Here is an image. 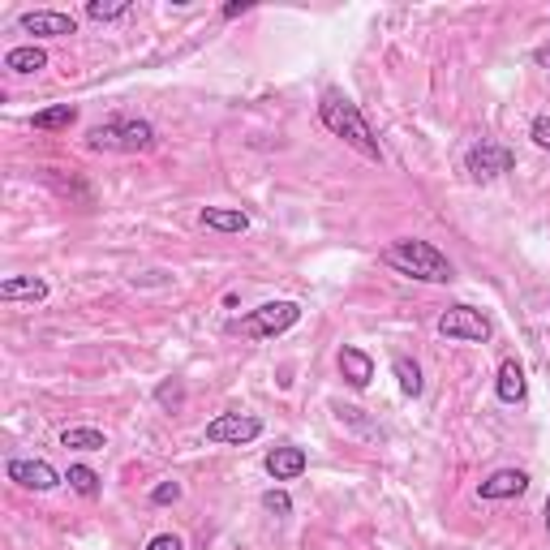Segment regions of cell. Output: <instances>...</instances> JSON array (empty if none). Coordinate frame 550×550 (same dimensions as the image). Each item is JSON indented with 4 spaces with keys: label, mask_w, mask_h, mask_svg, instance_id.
I'll return each instance as SVG.
<instances>
[{
    "label": "cell",
    "mask_w": 550,
    "mask_h": 550,
    "mask_svg": "<svg viewBox=\"0 0 550 550\" xmlns=\"http://www.w3.org/2000/svg\"><path fill=\"white\" fill-rule=\"evenodd\" d=\"M318 121H323L331 134L344 138L353 151H361L366 159H383V147H379V138H374V129L370 121L361 117V108L353 104L349 95H340V91H327L323 99H318Z\"/></svg>",
    "instance_id": "obj_1"
},
{
    "label": "cell",
    "mask_w": 550,
    "mask_h": 550,
    "mask_svg": "<svg viewBox=\"0 0 550 550\" xmlns=\"http://www.w3.org/2000/svg\"><path fill=\"white\" fill-rule=\"evenodd\" d=\"M383 263L409 275V280H422V284H447L452 280V263H447V254H439L430 241H417V237H404V241H392L383 250Z\"/></svg>",
    "instance_id": "obj_2"
},
{
    "label": "cell",
    "mask_w": 550,
    "mask_h": 550,
    "mask_svg": "<svg viewBox=\"0 0 550 550\" xmlns=\"http://www.w3.org/2000/svg\"><path fill=\"white\" fill-rule=\"evenodd\" d=\"M297 323H301L297 301H267V306L233 318L228 331H233V336H245V340H275V336H284V331H293Z\"/></svg>",
    "instance_id": "obj_3"
},
{
    "label": "cell",
    "mask_w": 550,
    "mask_h": 550,
    "mask_svg": "<svg viewBox=\"0 0 550 550\" xmlns=\"http://www.w3.org/2000/svg\"><path fill=\"white\" fill-rule=\"evenodd\" d=\"M86 147L91 151H151L155 147V125L151 121H138V117H125V121H104L86 134Z\"/></svg>",
    "instance_id": "obj_4"
},
{
    "label": "cell",
    "mask_w": 550,
    "mask_h": 550,
    "mask_svg": "<svg viewBox=\"0 0 550 550\" xmlns=\"http://www.w3.org/2000/svg\"><path fill=\"white\" fill-rule=\"evenodd\" d=\"M439 336L447 340H465V344H486L490 340V318L482 310H473V306H452V310H443L439 314Z\"/></svg>",
    "instance_id": "obj_5"
},
{
    "label": "cell",
    "mask_w": 550,
    "mask_h": 550,
    "mask_svg": "<svg viewBox=\"0 0 550 550\" xmlns=\"http://www.w3.org/2000/svg\"><path fill=\"white\" fill-rule=\"evenodd\" d=\"M465 168H469V177H473V181H499L503 172H512V168H516V155H512L508 147H503V142L482 138V142H473V147H469Z\"/></svg>",
    "instance_id": "obj_6"
},
{
    "label": "cell",
    "mask_w": 550,
    "mask_h": 550,
    "mask_svg": "<svg viewBox=\"0 0 550 550\" xmlns=\"http://www.w3.org/2000/svg\"><path fill=\"white\" fill-rule=\"evenodd\" d=\"M258 434H263V422L254 413H220L207 422V443H220V447L254 443Z\"/></svg>",
    "instance_id": "obj_7"
},
{
    "label": "cell",
    "mask_w": 550,
    "mask_h": 550,
    "mask_svg": "<svg viewBox=\"0 0 550 550\" xmlns=\"http://www.w3.org/2000/svg\"><path fill=\"white\" fill-rule=\"evenodd\" d=\"M5 477L9 482H18V486H26V490H56L61 486V473H56L48 460H26V456H13L9 465H5Z\"/></svg>",
    "instance_id": "obj_8"
},
{
    "label": "cell",
    "mask_w": 550,
    "mask_h": 550,
    "mask_svg": "<svg viewBox=\"0 0 550 550\" xmlns=\"http://www.w3.org/2000/svg\"><path fill=\"white\" fill-rule=\"evenodd\" d=\"M18 26L26 35H39V39H56V35H78V22L69 13H56V9H35V13H22Z\"/></svg>",
    "instance_id": "obj_9"
},
{
    "label": "cell",
    "mask_w": 550,
    "mask_h": 550,
    "mask_svg": "<svg viewBox=\"0 0 550 550\" xmlns=\"http://www.w3.org/2000/svg\"><path fill=\"white\" fill-rule=\"evenodd\" d=\"M310 465V456H306V447H293V443H284V447H271L267 460H263V469L275 477V482H297L301 473H306Z\"/></svg>",
    "instance_id": "obj_10"
},
{
    "label": "cell",
    "mask_w": 550,
    "mask_h": 550,
    "mask_svg": "<svg viewBox=\"0 0 550 550\" xmlns=\"http://www.w3.org/2000/svg\"><path fill=\"white\" fill-rule=\"evenodd\" d=\"M525 490H529V473L525 469H495L482 486H477V495L490 499V503H499V499H520Z\"/></svg>",
    "instance_id": "obj_11"
},
{
    "label": "cell",
    "mask_w": 550,
    "mask_h": 550,
    "mask_svg": "<svg viewBox=\"0 0 550 550\" xmlns=\"http://www.w3.org/2000/svg\"><path fill=\"white\" fill-rule=\"evenodd\" d=\"M495 392H499V400L503 404H520L525 400V366H520L516 357H508V361H499V374H495Z\"/></svg>",
    "instance_id": "obj_12"
},
{
    "label": "cell",
    "mask_w": 550,
    "mask_h": 550,
    "mask_svg": "<svg viewBox=\"0 0 550 550\" xmlns=\"http://www.w3.org/2000/svg\"><path fill=\"white\" fill-rule=\"evenodd\" d=\"M198 224L211 228V233H245V228H250V215L241 207H202Z\"/></svg>",
    "instance_id": "obj_13"
},
{
    "label": "cell",
    "mask_w": 550,
    "mask_h": 550,
    "mask_svg": "<svg viewBox=\"0 0 550 550\" xmlns=\"http://www.w3.org/2000/svg\"><path fill=\"white\" fill-rule=\"evenodd\" d=\"M340 374H344V383L349 387H370L374 379V357L366 349H340Z\"/></svg>",
    "instance_id": "obj_14"
},
{
    "label": "cell",
    "mask_w": 550,
    "mask_h": 550,
    "mask_svg": "<svg viewBox=\"0 0 550 550\" xmlns=\"http://www.w3.org/2000/svg\"><path fill=\"white\" fill-rule=\"evenodd\" d=\"M5 69H9V74H39V69H48V52H43L39 43L9 48V52H5Z\"/></svg>",
    "instance_id": "obj_15"
},
{
    "label": "cell",
    "mask_w": 550,
    "mask_h": 550,
    "mask_svg": "<svg viewBox=\"0 0 550 550\" xmlns=\"http://www.w3.org/2000/svg\"><path fill=\"white\" fill-rule=\"evenodd\" d=\"M43 297H48V284L39 275H9L0 284V301H43Z\"/></svg>",
    "instance_id": "obj_16"
},
{
    "label": "cell",
    "mask_w": 550,
    "mask_h": 550,
    "mask_svg": "<svg viewBox=\"0 0 550 550\" xmlns=\"http://www.w3.org/2000/svg\"><path fill=\"white\" fill-rule=\"evenodd\" d=\"M61 447H74V452H104L108 439H104V430H95V426H69V430H61Z\"/></svg>",
    "instance_id": "obj_17"
},
{
    "label": "cell",
    "mask_w": 550,
    "mask_h": 550,
    "mask_svg": "<svg viewBox=\"0 0 550 550\" xmlns=\"http://www.w3.org/2000/svg\"><path fill=\"white\" fill-rule=\"evenodd\" d=\"M74 121H78V108L74 104H56V108H43V112H35V117H31V125L43 129V134H61V129H69Z\"/></svg>",
    "instance_id": "obj_18"
},
{
    "label": "cell",
    "mask_w": 550,
    "mask_h": 550,
    "mask_svg": "<svg viewBox=\"0 0 550 550\" xmlns=\"http://www.w3.org/2000/svg\"><path fill=\"white\" fill-rule=\"evenodd\" d=\"M65 482H69V490H78L82 499H99V490H104V477H99L91 465H69Z\"/></svg>",
    "instance_id": "obj_19"
},
{
    "label": "cell",
    "mask_w": 550,
    "mask_h": 550,
    "mask_svg": "<svg viewBox=\"0 0 550 550\" xmlns=\"http://www.w3.org/2000/svg\"><path fill=\"white\" fill-rule=\"evenodd\" d=\"M392 370H396V379H400V392H404V396H413V400L422 396V387H426V383H422V366H417V361L396 357V361H392Z\"/></svg>",
    "instance_id": "obj_20"
},
{
    "label": "cell",
    "mask_w": 550,
    "mask_h": 550,
    "mask_svg": "<svg viewBox=\"0 0 550 550\" xmlns=\"http://www.w3.org/2000/svg\"><path fill=\"white\" fill-rule=\"evenodd\" d=\"M129 13V0H86V18L91 22H117Z\"/></svg>",
    "instance_id": "obj_21"
},
{
    "label": "cell",
    "mask_w": 550,
    "mask_h": 550,
    "mask_svg": "<svg viewBox=\"0 0 550 550\" xmlns=\"http://www.w3.org/2000/svg\"><path fill=\"white\" fill-rule=\"evenodd\" d=\"M155 400L164 404V409H172V413H177L181 404H185V387H181L177 379H168V383H159V387H155Z\"/></svg>",
    "instance_id": "obj_22"
},
{
    "label": "cell",
    "mask_w": 550,
    "mask_h": 550,
    "mask_svg": "<svg viewBox=\"0 0 550 550\" xmlns=\"http://www.w3.org/2000/svg\"><path fill=\"white\" fill-rule=\"evenodd\" d=\"M263 508H267L271 516H293V499H288L284 490H267V495H263Z\"/></svg>",
    "instance_id": "obj_23"
},
{
    "label": "cell",
    "mask_w": 550,
    "mask_h": 550,
    "mask_svg": "<svg viewBox=\"0 0 550 550\" xmlns=\"http://www.w3.org/2000/svg\"><path fill=\"white\" fill-rule=\"evenodd\" d=\"M529 138H533V147H538V151H550V117H546V112H542V117H533Z\"/></svg>",
    "instance_id": "obj_24"
},
{
    "label": "cell",
    "mask_w": 550,
    "mask_h": 550,
    "mask_svg": "<svg viewBox=\"0 0 550 550\" xmlns=\"http://www.w3.org/2000/svg\"><path fill=\"white\" fill-rule=\"evenodd\" d=\"M177 499H181V486H177V482H164V486L151 490V503H155V508H164V503H177Z\"/></svg>",
    "instance_id": "obj_25"
},
{
    "label": "cell",
    "mask_w": 550,
    "mask_h": 550,
    "mask_svg": "<svg viewBox=\"0 0 550 550\" xmlns=\"http://www.w3.org/2000/svg\"><path fill=\"white\" fill-rule=\"evenodd\" d=\"M147 550H185V546H181L177 533H155V538L147 542Z\"/></svg>",
    "instance_id": "obj_26"
},
{
    "label": "cell",
    "mask_w": 550,
    "mask_h": 550,
    "mask_svg": "<svg viewBox=\"0 0 550 550\" xmlns=\"http://www.w3.org/2000/svg\"><path fill=\"white\" fill-rule=\"evenodd\" d=\"M241 13H250V0H237V5H224V18H228V22L241 18Z\"/></svg>",
    "instance_id": "obj_27"
},
{
    "label": "cell",
    "mask_w": 550,
    "mask_h": 550,
    "mask_svg": "<svg viewBox=\"0 0 550 550\" xmlns=\"http://www.w3.org/2000/svg\"><path fill=\"white\" fill-rule=\"evenodd\" d=\"M533 61H538L542 69H550V43H542V48H538V52H533Z\"/></svg>",
    "instance_id": "obj_28"
},
{
    "label": "cell",
    "mask_w": 550,
    "mask_h": 550,
    "mask_svg": "<svg viewBox=\"0 0 550 550\" xmlns=\"http://www.w3.org/2000/svg\"><path fill=\"white\" fill-rule=\"evenodd\" d=\"M542 516H546V533H550V499H546V508H542Z\"/></svg>",
    "instance_id": "obj_29"
}]
</instances>
